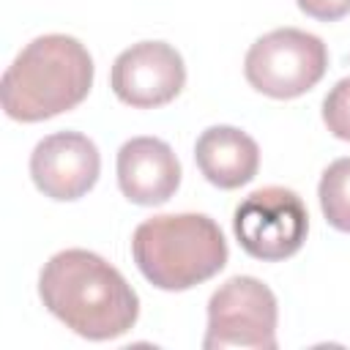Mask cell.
<instances>
[{"label": "cell", "mask_w": 350, "mask_h": 350, "mask_svg": "<svg viewBox=\"0 0 350 350\" xmlns=\"http://www.w3.org/2000/svg\"><path fill=\"white\" fill-rule=\"evenodd\" d=\"M44 306L74 334L118 339L139 317V298L123 273L88 249H66L44 262L38 276Z\"/></svg>", "instance_id": "6da1fadb"}, {"label": "cell", "mask_w": 350, "mask_h": 350, "mask_svg": "<svg viewBox=\"0 0 350 350\" xmlns=\"http://www.w3.org/2000/svg\"><path fill=\"white\" fill-rule=\"evenodd\" d=\"M93 88V57L74 38L46 33L33 38L5 68L0 101L8 118L38 123L74 109Z\"/></svg>", "instance_id": "7a4b0ae2"}, {"label": "cell", "mask_w": 350, "mask_h": 350, "mask_svg": "<svg viewBox=\"0 0 350 350\" xmlns=\"http://www.w3.org/2000/svg\"><path fill=\"white\" fill-rule=\"evenodd\" d=\"M139 273L159 290H189L227 265V241L205 213H161L145 219L131 238Z\"/></svg>", "instance_id": "3957f363"}, {"label": "cell", "mask_w": 350, "mask_h": 350, "mask_svg": "<svg viewBox=\"0 0 350 350\" xmlns=\"http://www.w3.org/2000/svg\"><path fill=\"white\" fill-rule=\"evenodd\" d=\"M328 68L323 38L298 27H279L260 36L243 60L246 82L271 98H295L312 90Z\"/></svg>", "instance_id": "277c9868"}, {"label": "cell", "mask_w": 350, "mask_h": 350, "mask_svg": "<svg viewBox=\"0 0 350 350\" xmlns=\"http://www.w3.org/2000/svg\"><path fill=\"white\" fill-rule=\"evenodd\" d=\"M276 320L279 306L271 287L254 276H232L208 301V331L202 347L276 350Z\"/></svg>", "instance_id": "5b68a950"}, {"label": "cell", "mask_w": 350, "mask_h": 350, "mask_svg": "<svg viewBox=\"0 0 350 350\" xmlns=\"http://www.w3.org/2000/svg\"><path fill=\"white\" fill-rule=\"evenodd\" d=\"M232 230L249 257L279 262L304 246L309 232V213L293 189L262 186L235 208Z\"/></svg>", "instance_id": "8992f818"}, {"label": "cell", "mask_w": 350, "mask_h": 350, "mask_svg": "<svg viewBox=\"0 0 350 350\" xmlns=\"http://www.w3.org/2000/svg\"><path fill=\"white\" fill-rule=\"evenodd\" d=\"M115 96L137 109L170 104L186 85V66L167 41H139L123 49L109 74Z\"/></svg>", "instance_id": "52a82bcc"}, {"label": "cell", "mask_w": 350, "mask_h": 350, "mask_svg": "<svg viewBox=\"0 0 350 350\" xmlns=\"http://www.w3.org/2000/svg\"><path fill=\"white\" fill-rule=\"evenodd\" d=\"M101 172V156L90 137L57 131L44 137L30 153V178L36 189L57 202L85 197Z\"/></svg>", "instance_id": "ba28073f"}, {"label": "cell", "mask_w": 350, "mask_h": 350, "mask_svg": "<svg viewBox=\"0 0 350 350\" xmlns=\"http://www.w3.org/2000/svg\"><path fill=\"white\" fill-rule=\"evenodd\" d=\"M118 186L129 202L161 205L180 186V161L159 137H134L118 150Z\"/></svg>", "instance_id": "9c48e42d"}, {"label": "cell", "mask_w": 350, "mask_h": 350, "mask_svg": "<svg viewBox=\"0 0 350 350\" xmlns=\"http://www.w3.org/2000/svg\"><path fill=\"white\" fill-rule=\"evenodd\" d=\"M194 161L208 183L219 189H238L257 175L260 148L235 126H211L197 137Z\"/></svg>", "instance_id": "30bf717a"}, {"label": "cell", "mask_w": 350, "mask_h": 350, "mask_svg": "<svg viewBox=\"0 0 350 350\" xmlns=\"http://www.w3.org/2000/svg\"><path fill=\"white\" fill-rule=\"evenodd\" d=\"M317 197L325 221L339 232H350V156L336 159L325 167Z\"/></svg>", "instance_id": "8fae6325"}, {"label": "cell", "mask_w": 350, "mask_h": 350, "mask_svg": "<svg viewBox=\"0 0 350 350\" xmlns=\"http://www.w3.org/2000/svg\"><path fill=\"white\" fill-rule=\"evenodd\" d=\"M323 123L336 139L350 142V77L339 79L323 98Z\"/></svg>", "instance_id": "7c38bea8"}, {"label": "cell", "mask_w": 350, "mask_h": 350, "mask_svg": "<svg viewBox=\"0 0 350 350\" xmlns=\"http://www.w3.org/2000/svg\"><path fill=\"white\" fill-rule=\"evenodd\" d=\"M298 8L320 22H336L350 14V0H295Z\"/></svg>", "instance_id": "4fadbf2b"}]
</instances>
